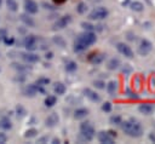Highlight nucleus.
Masks as SVG:
<instances>
[{"instance_id": "1", "label": "nucleus", "mask_w": 155, "mask_h": 144, "mask_svg": "<svg viewBox=\"0 0 155 144\" xmlns=\"http://www.w3.org/2000/svg\"><path fill=\"white\" fill-rule=\"evenodd\" d=\"M120 126H121V129L127 136H130L132 138H139L143 134L142 125L136 119H130V120H126V121H121Z\"/></svg>"}, {"instance_id": "2", "label": "nucleus", "mask_w": 155, "mask_h": 144, "mask_svg": "<svg viewBox=\"0 0 155 144\" xmlns=\"http://www.w3.org/2000/svg\"><path fill=\"white\" fill-rule=\"evenodd\" d=\"M94 137V127L91 122H82L80 125V139L82 142H91Z\"/></svg>"}, {"instance_id": "3", "label": "nucleus", "mask_w": 155, "mask_h": 144, "mask_svg": "<svg viewBox=\"0 0 155 144\" xmlns=\"http://www.w3.org/2000/svg\"><path fill=\"white\" fill-rule=\"evenodd\" d=\"M75 41L80 42V44L84 45L85 47H90L91 45H93V44L97 41V36H96V34H94L93 31H87V30H85L84 33H81V34L78 35V38H76Z\"/></svg>"}, {"instance_id": "4", "label": "nucleus", "mask_w": 155, "mask_h": 144, "mask_svg": "<svg viewBox=\"0 0 155 144\" xmlns=\"http://www.w3.org/2000/svg\"><path fill=\"white\" fill-rule=\"evenodd\" d=\"M109 15V11L107 7L103 6H98L94 7L90 13H88V18L92 21H101V19H105Z\"/></svg>"}, {"instance_id": "5", "label": "nucleus", "mask_w": 155, "mask_h": 144, "mask_svg": "<svg viewBox=\"0 0 155 144\" xmlns=\"http://www.w3.org/2000/svg\"><path fill=\"white\" fill-rule=\"evenodd\" d=\"M23 93H24L27 97H34V96H36L38 93H44V94H45L46 91H45L44 86H39V85H36V83H29V85H27V86L24 87Z\"/></svg>"}, {"instance_id": "6", "label": "nucleus", "mask_w": 155, "mask_h": 144, "mask_svg": "<svg viewBox=\"0 0 155 144\" xmlns=\"http://www.w3.org/2000/svg\"><path fill=\"white\" fill-rule=\"evenodd\" d=\"M38 39L39 36L36 35H25L23 39V46L27 48V51H34L38 50Z\"/></svg>"}, {"instance_id": "7", "label": "nucleus", "mask_w": 155, "mask_h": 144, "mask_svg": "<svg viewBox=\"0 0 155 144\" xmlns=\"http://www.w3.org/2000/svg\"><path fill=\"white\" fill-rule=\"evenodd\" d=\"M153 50V44L147 40V39H142L138 44V53L140 56H147L150 51Z\"/></svg>"}, {"instance_id": "8", "label": "nucleus", "mask_w": 155, "mask_h": 144, "mask_svg": "<svg viewBox=\"0 0 155 144\" xmlns=\"http://www.w3.org/2000/svg\"><path fill=\"white\" fill-rule=\"evenodd\" d=\"M116 48H117V51L122 56H125L127 58H133V51H132V48L127 44H125V42H117L116 44Z\"/></svg>"}, {"instance_id": "9", "label": "nucleus", "mask_w": 155, "mask_h": 144, "mask_svg": "<svg viewBox=\"0 0 155 144\" xmlns=\"http://www.w3.org/2000/svg\"><path fill=\"white\" fill-rule=\"evenodd\" d=\"M19 57L25 62V63H29V64H33V63H36L39 62V56L36 53H33V52H19L18 53Z\"/></svg>"}, {"instance_id": "10", "label": "nucleus", "mask_w": 155, "mask_h": 144, "mask_svg": "<svg viewBox=\"0 0 155 144\" xmlns=\"http://www.w3.org/2000/svg\"><path fill=\"white\" fill-rule=\"evenodd\" d=\"M70 22H71V17H70L69 15L62 16V17H59V18L54 22L53 28H54V29H64V28H65Z\"/></svg>"}, {"instance_id": "11", "label": "nucleus", "mask_w": 155, "mask_h": 144, "mask_svg": "<svg viewBox=\"0 0 155 144\" xmlns=\"http://www.w3.org/2000/svg\"><path fill=\"white\" fill-rule=\"evenodd\" d=\"M24 10L29 15H35L39 11V6L34 0H24Z\"/></svg>"}, {"instance_id": "12", "label": "nucleus", "mask_w": 155, "mask_h": 144, "mask_svg": "<svg viewBox=\"0 0 155 144\" xmlns=\"http://www.w3.org/2000/svg\"><path fill=\"white\" fill-rule=\"evenodd\" d=\"M97 138H98L99 143H102V144H114V138L110 137L107 131H101V132H98Z\"/></svg>"}, {"instance_id": "13", "label": "nucleus", "mask_w": 155, "mask_h": 144, "mask_svg": "<svg viewBox=\"0 0 155 144\" xmlns=\"http://www.w3.org/2000/svg\"><path fill=\"white\" fill-rule=\"evenodd\" d=\"M58 122H59V116H58L57 113H51V114L46 117V120H45V125H46L47 127H50V128L57 126Z\"/></svg>"}, {"instance_id": "14", "label": "nucleus", "mask_w": 155, "mask_h": 144, "mask_svg": "<svg viewBox=\"0 0 155 144\" xmlns=\"http://www.w3.org/2000/svg\"><path fill=\"white\" fill-rule=\"evenodd\" d=\"M84 94H85V97L86 98H88L91 102H99L101 100V97H99V94L97 93V92H94L93 90H91V88H84Z\"/></svg>"}, {"instance_id": "15", "label": "nucleus", "mask_w": 155, "mask_h": 144, "mask_svg": "<svg viewBox=\"0 0 155 144\" xmlns=\"http://www.w3.org/2000/svg\"><path fill=\"white\" fill-rule=\"evenodd\" d=\"M104 58H105V54H103V53H93V54H91V56L88 57L90 62H91L92 64H94V65H98V64L103 63Z\"/></svg>"}, {"instance_id": "16", "label": "nucleus", "mask_w": 155, "mask_h": 144, "mask_svg": "<svg viewBox=\"0 0 155 144\" xmlns=\"http://www.w3.org/2000/svg\"><path fill=\"white\" fill-rule=\"evenodd\" d=\"M12 68L16 69L19 74H27V73H29L31 70L30 67H28L25 64H21V63H12Z\"/></svg>"}, {"instance_id": "17", "label": "nucleus", "mask_w": 155, "mask_h": 144, "mask_svg": "<svg viewBox=\"0 0 155 144\" xmlns=\"http://www.w3.org/2000/svg\"><path fill=\"white\" fill-rule=\"evenodd\" d=\"M105 88H107V92L110 94V96H115L116 91H117V82L115 80H111L109 81L107 85H105Z\"/></svg>"}, {"instance_id": "18", "label": "nucleus", "mask_w": 155, "mask_h": 144, "mask_svg": "<svg viewBox=\"0 0 155 144\" xmlns=\"http://www.w3.org/2000/svg\"><path fill=\"white\" fill-rule=\"evenodd\" d=\"M88 113H90L88 109H86V108H79V109H76L74 111V117L76 120H82V119H85L88 115Z\"/></svg>"}, {"instance_id": "19", "label": "nucleus", "mask_w": 155, "mask_h": 144, "mask_svg": "<svg viewBox=\"0 0 155 144\" xmlns=\"http://www.w3.org/2000/svg\"><path fill=\"white\" fill-rule=\"evenodd\" d=\"M65 91H67V87H65V85L63 82H54V85H53V92L56 94L62 96V94L65 93Z\"/></svg>"}, {"instance_id": "20", "label": "nucleus", "mask_w": 155, "mask_h": 144, "mask_svg": "<svg viewBox=\"0 0 155 144\" xmlns=\"http://www.w3.org/2000/svg\"><path fill=\"white\" fill-rule=\"evenodd\" d=\"M119 67H120V59H119V58H115V57L110 58V59L108 61V63H107V68H108L109 70H115V69H117Z\"/></svg>"}, {"instance_id": "21", "label": "nucleus", "mask_w": 155, "mask_h": 144, "mask_svg": "<svg viewBox=\"0 0 155 144\" xmlns=\"http://www.w3.org/2000/svg\"><path fill=\"white\" fill-rule=\"evenodd\" d=\"M21 21H22L27 27H34V25H35V22H34V19L29 16V13H23V15H21Z\"/></svg>"}, {"instance_id": "22", "label": "nucleus", "mask_w": 155, "mask_h": 144, "mask_svg": "<svg viewBox=\"0 0 155 144\" xmlns=\"http://www.w3.org/2000/svg\"><path fill=\"white\" fill-rule=\"evenodd\" d=\"M138 110H139L142 114H144V115H150V114L153 113V106H151L150 104L144 103V104H140V105L138 106Z\"/></svg>"}, {"instance_id": "23", "label": "nucleus", "mask_w": 155, "mask_h": 144, "mask_svg": "<svg viewBox=\"0 0 155 144\" xmlns=\"http://www.w3.org/2000/svg\"><path fill=\"white\" fill-rule=\"evenodd\" d=\"M64 69L68 73H74L78 69V64L74 61H67L65 64H64Z\"/></svg>"}, {"instance_id": "24", "label": "nucleus", "mask_w": 155, "mask_h": 144, "mask_svg": "<svg viewBox=\"0 0 155 144\" xmlns=\"http://www.w3.org/2000/svg\"><path fill=\"white\" fill-rule=\"evenodd\" d=\"M0 127H1L2 129H11V127H12L11 120H10L8 117H2V119L0 120Z\"/></svg>"}, {"instance_id": "25", "label": "nucleus", "mask_w": 155, "mask_h": 144, "mask_svg": "<svg viewBox=\"0 0 155 144\" xmlns=\"http://www.w3.org/2000/svg\"><path fill=\"white\" fill-rule=\"evenodd\" d=\"M130 7H131L133 11H136V12H142V11L144 10V5H143L140 1H132L131 5H130Z\"/></svg>"}, {"instance_id": "26", "label": "nucleus", "mask_w": 155, "mask_h": 144, "mask_svg": "<svg viewBox=\"0 0 155 144\" xmlns=\"http://www.w3.org/2000/svg\"><path fill=\"white\" fill-rule=\"evenodd\" d=\"M6 6L12 12H16L18 10V2L16 0H6Z\"/></svg>"}, {"instance_id": "27", "label": "nucleus", "mask_w": 155, "mask_h": 144, "mask_svg": "<svg viewBox=\"0 0 155 144\" xmlns=\"http://www.w3.org/2000/svg\"><path fill=\"white\" fill-rule=\"evenodd\" d=\"M45 105L47 106V108H51V106H53L56 103H57V98L54 97V96H47L46 98H45Z\"/></svg>"}, {"instance_id": "28", "label": "nucleus", "mask_w": 155, "mask_h": 144, "mask_svg": "<svg viewBox=\"0 0 155 144\" xmlns=\"http://www.w3.org/2000/svg\"><path fill=\"white\" fill-rule=\"evenodd\" d=\"M53 42L57 45V46H59L61 48H63V47H65V40L62 38V36H59V35H56V36H53Z\"/></svg>"}, {"instance_id": "29", "label": "nucleus", "mask_w": 155, "mask_h": 144, "mask_svg": "<svg viewBox=\"0 0 155 144\" xmlns=\"http://www.w3.org/2000/svg\"><path fill=\"white\" fill-rule=\"evenodd\" d=\"M16 113H17V116H18V117H24V116L27 115L25 108H24L23 105H21V104H18V105L16 106Z\"/></svg>"}, {"instance_id": "30", "label": "nucleus", "mask_w": 155, "mask_h": 144, "mask_svg": "<svg viewBox=\"0 0 155 144\" xmlns=\"http://www.w3.org/2000/svg\"><path fill=\"white\" fill-rule=\"evenodd\" d=\"M36 134H38V129H35V128H29V129H27V131L24 132V137L28 138V139L34 138Z\"/></svg>"}, {"instance_id": "31", "label": "nucleus", "mask_w": 155, "mask_h": 144, "mask_svg": "<svg viewBox=\"0 0 155 144\" xmlns=\"http://www.w3.org/2000/svg\"><path fill=\"white\" fill-rule=\"evenodd\" d=\"M86 11H87V5L85 2H79L76 6V12L80 15H84Z\"/></svg>"}, {"instance_id": "32", "label": "nucleus", "mask_w": 155, "mask_h": 144, "mask_svg": "<svg viewBox=\"0 0 155 144\" xmlns=\"http://www.w3.org/2000/svg\"><path fill=\"white\" fill-rule=\"evenodd\" d=\"M81 27L84 28V30H87V31H93V30H96V25H93V24H91V23H88V22H82V23H81Z\"/></svg>"}, {"instance_id": "33", "label": "nucleus", "mask_w": 155, "mask_h": 144, "mask_svg": "<svg viewBox=\"0 0 155 144\" xmlns=\"http://www.w3.org/2000/svg\"><path fill=\"white\" fill-rule=\"evenodd\" d=\"M35 83L36 85H39V86H47L48 83H50V79L48 77H39L36 81H35Z\"/></svg>"}, {"instance_id": "34", "label": "nucleus", "mask_w": 155, "mask_h": 144, "mask_svg": "<svg viewBox=\"0 0 155 144\" xmlns=\"http://www.w3.org/2000/svg\"><path fill=\"white\" fill-rule=\"evenodd\" d=\"M121 121H122V117L120 115H113L110 117V123L111 125H120Z\"/></svg>"}, {"instance_id": "35", "label": "nucleus", "mask_w": 155, "mask_h": 144, "mask_svg": "<svg viewBox=\"0 0 155 144\" xmlns=\"http://www.w3.org/2000/svg\"><path fill=\"white\" fill-rule=\"evenodd\" d=\"M111 103L110 102H105V103H103L102 104V110L104 111V113H110L111 111Z\"/></svg>"}, {"instance_id": "36", "label": "nucleus", "mask_w": 155, "mask_h": 144, "mask_svg": "<svg viewBox=\"0 0 155 144\" xmlns=\"http://www.w3.org/2000/svg\"><path fill=\"white\" fill-rule=\"evenodd\" d=\"M93 85H94L97 88H99V90H104V88H105V82L102 81V80H96V81H93Z\"/></svg>"}, {"instance_id": "37", "label": "nucleus", "mask_w": 155, "mask_h": 144, "mask_svg": "<svg viewBox=\"0 0 155 144\" xmlns=\"http://www.w3.org/2000/svg\"><path fill=\"white\" fill-rule=\"evenodd\" d=\"M4 42L7 45V46H11V45H13V42H15V38L13 36H6L5 39H4Z\"/></svg>"}, {"instance_id": "38", "label": "nucleus", "mask_w": 155, "mask_h": 144, "mask_svg": "<svg viewBox=\"0 0 155 144\" xmlns=\"http://www.w3.org/2000/svg\"><path fill=\"white\" fill-rule=\"evenodd\" d=\"M121 71L125 74V75H128L131 71H132V68H131V65L130 64H125L124 67H122V69H121Z\"/></svg>"}, {"instance_id": "39", "label": "nucleus", "mask_w": 155, "mask_h": 144, "mask_svg": "<svg viewBox=\"0 0 155 144\" xmlns=\"http://www.w3.org/2000/svg\"><path fill=\"white\" fill-rule=\"evenodd\" d=\"M7 36V30L6 29H4V28H1L0 29V41H4V39Z\"/></svg>"}, {"instance_id": "40", "label": "nucleus", "mask_w": 155, "mask_h": 144, "mask_svg": "<svg viewBox=\"0 0 155 144\" xmlns=\"http://www.w3.org/2000/svg\"><path fill=\"white\" fill-rule=\"evenodd\" d=\"M7 142V136L4 132H0V144H5Z\"/></svg>"}, {"instance_id": "41", "label": "nucleus", "mask_w": 155, "mask_h": 144, "mask_svg": "<svg viewBox=\"0 0 155 144\" xmlns=\"http://www.w3.org/2000/svg\"><path fill=\"white\" fill-rule=\"evenodd\" d=\"M127 93H128V97H130V98H132V99H139V96H138L137 93L131 92L130 90H127Z\"/></svg>"}, {"instance_id": "42", "label": "nucleus", "mask_w": 155, "mask_h": 144, "mask_svg": "<svg viewBox=\"0 0 155 144\" xmlns=\"http://www.w3.org/2000/svg\"><path fill=\"white\" fill-rule=\"evenodd\" d=\"M48 140H50V137L48 136H44V137L38 139V143H47Z\"/></svg>"}, {"instance_id": "43", "label": "nucleus", "mask_w": 155, "mask_h": 144, "mask_svg": "<svg viewBox=\"0 0 155 144\" xmlns=\"http://www.w3.org/2000/svg\"><path fill=\"white\" fill-rule=\"evenodd\" d=\"M107 132H108V133H109V136H110V137H113V138H116V136H117V134H116V132H115V131H113V129H109V131H107Z\"/></svg>"}, {"instance_id": "44", "label": "nucleus", "mask_w": 155, "mask_h": 144, "mask_svg": "<svg viewBox=\"0 0 155 144\" xmlns=\"http://www.w3.org/2000/svg\"><path fill=\"white\" fill-rule=\"evenodd\" d=\"M51 143H52V144H59V143H61V139L57 138V137H54V138L51 139Z\"/></svg>"}, {"instance_id": "45", "label": "nucleus", "mask_w": 155, "mask_h": 144, "mask_svg": "<svg viewBox=\"0 0 155 144\" xmlns=\"http://www.w3.org/2000/svg\"><path fill=\"white\" fill-rule=\"evenodd\" d=\"M52 57H53V53H52V52H46V54H45V58H46V59H47V58L51 59Z\"/></svg>"}, {"instance_id": "46", "label": "nucleus", "mask_w": 155, "mask_h": 144, "mask_svg": "<svg viewBox=\"0 0 155 144\" xmlns=\"http://www.w3.org/2000/svg\"><path fill=\"white\" fill-rule=\"evenodd\" d=\"M149 139H150L153 143H155V133H149Z\"/></svg>"}, {"instance_id": "47", "label": "nucleus", "mask_w": 155, "mask_h": 144, "mask_svg": "<svg viewBox=\"0 0 155 144\" xmlns=\"http://www.w3.org/2000/svg\"><path fill=\"white\" fill-rule=\"evenodd\" d=\"M54 2H57V4H63V2H65L67 0H53Z\"/></svg>"}, {"instance_id": "48", "label": "nucleus", "mask_w": 155, "mask_h": 144, "mask_svg": "<svg viewBox=\"0 0 155 144\" xmlns=\"http://www.w3.org/2000/svg\"><path fill=\"white\" fill-rule=\"evenodd\" d=\"M1 2H2V0H0V6H1Z\"/></svg>"}]
</instances>
